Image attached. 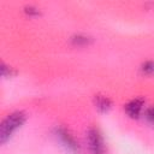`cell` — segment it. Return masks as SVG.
Instances as JSON below:
<instances>
[{
    "label": "cell",
    "mask_w": 154,
    "mask_h": 154,
    "mask_svg": "<svg viewBox=\"0 0 154 154\" xmlns=\"http://www.w3.org/2000/svg\"><path fill=\"white\" fill-rule=\"evenodd\" d=\"M88 143L90 154H105L103 140L97 129L91 128L88 131Z\"/></svg>",
    "instance_id": "obj_2"
},
{
    "label": "cell",
    "mask_w": 154,
    "mask_h": 154,
    "mask_svg": "<svg viewBox=\"0 0 154 154\" xmlns=\"http://www.w3.org/2000/svg\"><path fill=\"white\" fill-rule=\"evenodd\" d=\"M24 122V114L22 112H14L8 114L4 122L1 123V128H0V140L1 142H6L11 135L23 124Z\"/></svg>",
    "instance_id": "obj_1"
},
{
    "label": "cell",
    "mask_w": 154,
    "mask_h": 154,
    "mask_svg": "<svg viewBox=\"0 0 154 154\" xmlns=\"http://www.w3.org/2000/svg\"><path fill=\"white\" fill-rule=\"evenodd\" d=\"M142 70H143L144 73H148V75L154 73V61H147V63L143 65Z\"/></svg>",
    "instance_id": "obj_6"
},
{
    "label": "cell",
    "mask_w": 154,
    "mask_h": 154,
    "mask_svg": "<svg viewBox=\"0 0 154 154\" xmlns=\"http://www.w3.org/2000/svg\"><path fill=\"white\" fill-rule=\"evenodd\" d=\"M125 109H126V112H128V114L130 117L137 118L140 116V113H141V109H142V101L138 100V99L132 100L125 106Z\"/></svg>",
    "instance_id": "obj_4"
},
{
    "label": "cell",
    "mask_w": 154,
    "mask_h": 154,
    "mask_svg": "<svg viewBox=\"0 0 154 154\" xmlns=\"http://www.w3.org/2000/svg\"><path fill=\"white\" fill-rule=\"evenodd\" d=\"M109 100L107 97H99L97 101H96V106L101 109V111H106L108 107H109Z\"/></svg>",
    "instance_id": "obj_5"
},
{
    "label": "cell",
    "mask_w": 154,
    "mask_h": 154,
    "mask_svg": "<svg viewBox=\"0 0 154 154\" xmlns=\"http://www.w3.org/2000/svg\"><path fill=\"white\" fill-rule=\"evenodd\" d=\"M146 118L148 119L149 123L154 124V107H150V108L147 109V112H146Z\"/></svg>",
    "instance_id": "obj_7"
},
{
    "label": "cell",
    "mask_w": 154,
    "mask_h": 154,
    "mask_svg": "<svg viewBox=\"0 0 154 154\" xmlns=\"http://www.w3.org/2000/svg\"><path fill=\"white\" fill-rule=\"evenodd\" d=\"M58 138L60 140V142L66 147L67 150L72 152V153H77L78 152V143L76 142L75 137L65 129H59L57 131Z\"/></svg>",
    "instance_id": "obj_3"
}]
</instances>
